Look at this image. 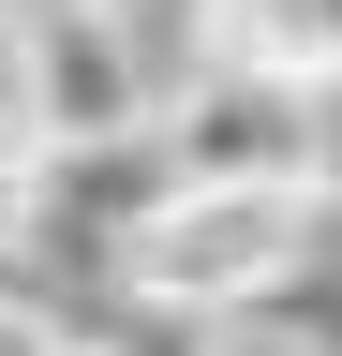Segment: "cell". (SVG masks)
<instances>
[{
	"mask_svg": "<svg viewBox=\"0 0 342 356\" xmlns=\"http://www.w3.org/2000/svg\"><path fill=\"white\" fill-rule=\"evenodd\" d=\"M164 149H179V178H313V74L194 60L164 89Z\"/></svg>",
	"mask_w": 342,
	"mask_h": 356,
	"instance_id": "cell-3",
	"label": "cell"
},
{
	"mask_svg": "<svg viewBox=\"0 0 342 356\" xmlns=\"http://www.w3.org/2000/svg\"><path fill=\"white\" fill-rule=\"evenodd\" d=\"M0 15H75V0H0Z\"/></svg>",
	"mask_w": 342,
	"mask_h": 356,
	"instance_id": "cell-10",
	"label": "cell"
},
{
	"mask_svg": "<svg viewBox=\"0 0 342 356\" xmlns=\"http://www.w3.org/2000/svg\"><path fill=\"white\" fill-rule=\"evenodd\" d=\"M0 356H75L60 312H30V297H0Z\"/></svg>",
	"mask_w": 342,
	"mask_h": 356,
	"instance_id": "cell-9",
	"label": "cell"
},
{
	"mask_svg": "<svg viewBox=\"0 0 342 356\" xmlns=\"http://www.w3.org/2000/svg\"><path fill=\"white\" fill-rule=\"evenodd\" d=\"M327 252V208H313V178H179L149 222H134V252H119V282L134 297H179V312H283V282Z\"/></svg>",
	"mask_w": 342,
	"mask_h": 356,
	"instance_id": "cell-1",
	"label": "cell"
},
{
	"mask_svg": "<svg viewBox=\"0 0 342 356\" xmlns=\"http://www.w3.org/2000/svg\"><path fill=\"white\" fill-rule=\"evenodd\" d=\"M149 44L119 0H75V15H30V149H75V134H149Z\"/></svg>",
	"mask_w": 342,
	"mask_h": 356,
	"instance_id": "cell-4",
	"label": "cell"
},
{
	"mask_svg": "<svg viewBox=\"0 0 342 356\" xmlns=\"http://www.w3.org/2000/svg\"><path fill=\"white\" fill-rule=\"evenodd\" d=\"M208 356H327V341L297 327V312H224V341H208Z\"/></svg>",
	"mask_w": 342,
	"mask_h": 356,
	"instance_id": "cell-7",
	"label": "cell"
},
{
	"mask_svg": "<svg viewBox=\"0 0 342 356\" xmlns=\"http://www.w3.org/2000/svg\"><path fill=\"white\" fill-rule=\"evenodd\" d=\"M194 60L313 74V60H342V0H194Z\"/></svg>",
	"mask_w": 342,
	"mask_h": 356,
	"instance_id": "cell-5",
	"label": "cell"
},
{
	"mask_svg": "<svg viewBox=\"0 0 342 356\" xmlns=\"http://www.w3.org/2000/svg\"><path fill=\"white\" fill-rule=\"evenodd\" d=\"M15 238H30V134L0 119V252H15Z\"/></svg>",
	"mask_w": 342,
	"mask_h": 356,
	"instance_id": "cell-8",
	"label": "cell"
},
{
	"mask_svg": "<svg viewBox=\"0 0 342 356\" xmlns=\"http://www.w3.org/2000/svg\"><path fill=\"white\" fill-rule=\"evenodd\" d=\"M313 208L342 222V60H313Z\"/></svg>",
	"mask_w": 342,
	"mask_h": 356,
	"instance_id": "cell-6",
	"label": "cell"
},
{
	"mask_svg": "<svg viewBox=\"0 0 342 356\" xmlns=\"http://www.w3.org/2000/svg\"><path fill=\"white\" fill-rule=\"evenodd\" d=\"M179 193V149H164V119L149 134H75V149H30V238L15 252H75V267H104L119 282V252H134V222Z\"/></svg>",
	"mask_w": 342,
	"mask_h": 356,
	"instance_id": "cell-2",
	"label": "cell"
}]
</instances>
